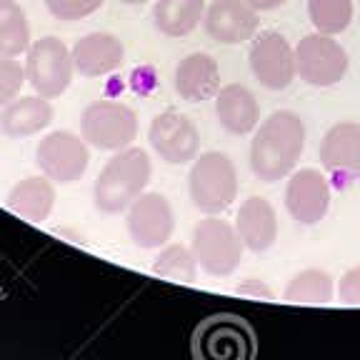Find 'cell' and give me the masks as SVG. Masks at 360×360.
<instances>
[{"mask_svg":"<svg viewBox=\"0 0 360 360\" xmlns=\"http://www.w3.org/2000/svg\"><path fill=\"white\" fill-rule=\"evenodd\" d=\"M305 123L298 112L276 110L255 128L250 170L260 183H278L295 170L305 150Z\"/></svg>","mask_w":360,"mask_h":360,"instance_id":"6da1fadb","label":"cell"},{"mask_svg":"<svg viewBox=\"0 0 360 360\" xmlns=\"http://www.w3.org/2000/svg\"><path fill=\"white\" fill-rule=\"evenodd\" d=\"M153 178V163L143 148H123L112 153L93 183V205L105 215H120L143 195Z\"/></svg>","mask_w":360,"mask_h":360,"instance_id":"7a4b0ae2","label":"cell"},{"mask_svg":"<svg viewBox=\"0 0 360 360\" xmlns=\"http://www.w3.org/2000/svg\"><path fill=\"white\" fill-rule=\"evenodd\" d=\"M238 168L228 153L205 150L191 163L188 193L202 215H223L238 198Z\"/></svg>","mask_w":360,"mask_h":360,"instance_id":"3957f363","label":"cell"},{"mask_svg":"<svg viewBox=\"0 0 360 360\" xmlns=\"http://www.w3.org/2000/svg\"><path fill=\"white\" fill-rule=\"evenodd\" d=\"M191 248L202 273L213 278H228L240 268L243 245L236 225L223 220L220 215H205L193 228Z\"/></svg>","mask_w":360,"mask_h":360,"instance_id":"277c9868","label":"cell"},{"mask_svg":"<svg viewBox=\"0 0 360 360\" xmlns=\"http://www.w3.org/2000/svg\"><path fill=\"white\" fill-rule=\"evenodd\" d=\"M80 135L96 150L118 153L138 138V112L118 101H93L80 112Z\"/></svg>","mask_w":360,"mask_h":360,"instance_id":"5b68a950","label":"cell"},{"mask_svg":"<svg viewBox=\"0 0 360 360\" xmlns=\"http://www.w3.org/2000/svg\"><path fill=\"white\" fill-rule=\"evenodd\" d=\"M75 75L73 51L56 35H43L33 40L25 53V78L33 93L48 98H60Z\"/></svg>","mask_w":360,"mask_h":360,"instance_id":"8992f818","label":"cell"},{"mask_svg":"<svg viewBox=\"0 0 360 360\" xmlns=\"http://www.w3.org/2000/svg\"><path fill=\"white\" fill-rule=\"evenodd\" d=\"M35 165L56 186H70L88 170L90 146L73 130H51L35 146Z\"/></svg>","mask_w":360,"mask_h":360,"instance_id":"52a82bcc","label":"cell"},{"mask_svg":"<svg viewBox=\"0 0 360 360\" xmlns=\"http://www.w3.org/2000/svg\"><path fill=\"white\" fill-rule=\"evenodd\" d=\"M350 65L348 51L335 35L310 33L295 45V70L300 80L313 88H333L345 78Z\"/></svg>","mask_w":360,"mask_h":360,"instance_id":"ba28073f","label":"cell"},{"mask_svg":"<svg viewBox=\"0 0 360 360\" xmlns=\"http://www.w3.org/2000/svg\"><path fill=\"white\" fill-rule=\"evenodd\" d=\"M125 228L133 245L141 250H160L175 231L173 205L163 193L146 191L125 210Z\"/></svg>","mask_w":360,"mask_h":360,"instance_id":"9c48e42d","label":"cell"},{"mask_svg":"<svg viewBox=\"0 0 360 360\" xmlns=\"http://www.w3.org/2000/svg\"><path fill=\"white\" fill-rule=\"evenodd\" d=\"M148 141L153 153L168 165H188L200 153V130L180 110L158 112L148 128Z\"/></svg>","mask_w":360,"mask_h":360,"instance_id":"30bf717a","label":"cell"},{"mask_svg":"<svg viewBox=\"0 0 360 360\" xmlns=\"http://www.w3.org/2000/svg\"><path fill=\"white\" fill-rule=\"evenodd\" d=\"M248 63L255 80L268 90H285L295 80V48L278 30L255 33L248 53Z\"/></svg>","mask_w":360,"mask_h":360,"instance_id":"8fae6325","label":"cell"},{"mask_svg":"<svg viewBox=\"0 0 360 360\" xmlns=\"http://www.w3.org/2000/svg\"><path fill=\"white\" fill-rule=\"evenodd\" d=\"M285 208L300 225H318L330 210V183L315 168L292 170L285 186Z\"/></svg>","mask_w":360,"mask_h":360,"instance_id":"7c38bea8","label":"cell"},{"mask_svg":"<svg viewBox=\"0 0 360 360\" xmlns=\"http://www.w3.org/2000/svg\"><path fill=\"white\" fill-rule=\"evenodd\" d=\"M318 158L338 186H350L360 178V123L343 120L323 135Z\"/></svg>","mask_w":360,"mask_h":360,"instance_id":"4fadbf2b","label":"cell"},{"mask_svg":"<svg viewBox=\"0 0 360 360\" xmlns=\"http://www.w3.org/2000/svg\"><path fill=\"white\" fill-rule=\"evenodd\" d=\"M260 13L248 0H213L205 8V33L220 45H240L253 40L260 28Z\"/></svg>","mask_w":360,"mask_h":360,"instance_id":"5bb4252c","label":"cell"},{"mask_svg":"<svg viewBox=\"0 0 360 360\" xmlns=\"http://www.w3.org/2000/svg\"><path fill=\"white\" fill-rule=\"evenodd\" d=\"M73 63L75 73L83 78H103L120 70L125 60V45L118 35L112 33H88L75 40Z\"/></svg>","mask_w":360,"mask_h":360,"instance_id":"9a60e30c","label":"cell"},{"mask_svg":"<svg viewBox=\"0 0 360 360\" xmlns=\"http://www.w3.org/2000/svg\"><path fill=\"white\" fill-rule=\"evenodd\" d=\"M175 93L186 103H202L220 90V65L210 53H191L175 65Z\"/></svg>","mask_w":360,"mask_h":360,"instance_id":"2e32d148","label":"cell"},{"mask_svg":"<svg viewBox=\"0 0 360 360\" xmlns=\"http://www.w3.org/2000/svg\"><path fill=\"white\" fill-rule=\"evenodd\" d=\"M236 231L250 253H265L278 240V213L268 198L250 195L236 215Z\"/></svg>","mask_w":360,"mask_h":360,"instance_id":"e0dca14e","label":"cell"},{"mask_svg":"<svg viewBox=\"0 0 360 360\" xmlns=\"http://www.w3.org/2000/svg\"><path fill=\"white\" fill-rule=\"evenodd\" d=\"M215 118L225 133L248 135L260 125V103L245 85H223L215 93Z\"/></svg>","mask_w":360,"mask_h":360,"instance_id":"ac0fdd59","label":"cell"},{"mask_svg":"<svg viewBox=\"0 0 360 360\" xmlns=\"http://www.w3.org/2000/svg\"><path fill=\"white\" fill-rule=\"evenodd\" d=\"M53 123V105L48 98L38 96H18L0 110V133L13 141L40 135Z\"/></svg>","mask_w":360,"mask_h":360,"instance_id":"d6986e66","label":"cell"},{"mask_svg":"<svg viewBox=\"0 0 360 360\" xmlns=\"http://www.w3.org/2000/svg\"><path fill=\"white\" fill-rule=\"evenodd\" d=\"M6 205L13 215L28 223H45L56 208V183L43 173L28 175L8 191Z\"/></svg>","mask_w":360,"mask_h":360,"instance_id":"ffe728a7","label":"cell"},{"mask_svg":"<svg viewBox=\"0 0 360 360\" xmlns=\"http://www.w3.org/2000/svg\"><path fill=\"white\" fill-rule=\"evenodd\" d=\"M205 18V0H153V25L165 38H186Z\"/></svg>","mask_w":360,"mask_h":360,"instance_id":"44dd1931","label":"cell"},{"mask_svg":"<svg viewBox=\"0 0 360 360\" xmlns=\"http://www.w3.org/2000/svg\"><path fill=\"white\" fill-rule=\"evenodd\" d=\"M33 45L28 15L15 0H0V56L20 58Z\"/></svg>","mask_w":360,"mask_h":360,"instance_id":"7402d4cb","label":"cell"},{"mask_svg":"<svg viewBox=\"0 0 360 360\" xmlns=\"http://www.w3.org/2000/svg\"><path fill=\"white\" fill-rule=\"evenodd\" d=\"M335 295V283L328 270L321 268H305L290 278L285 285L283 298L288 303H300V305H326Z\"/></svg>","mask_w":360,"mask_h":360,"instance_id":"603a6c76","label":"cell"},{"mask_svg":"<svg viewBox=\"0 0 360 360\" xmlns=\"http://www.w3.org/2000/svg\"><path fill=\"white\" fill-rule=\"evenodd\" d=\"M198 265L193 248L180 245V243H165L160 248V253L153 258V273L160 278L178 283H193L198 278Z\"/></svg>","mask_w":360,"mask_h":360,"instance_id":"cb8c5ba5","label":"cell"},{"mask_svg":"<svg viewBox=\"0 0 360 360\" xmlns=\"http://www.w3.org/2000/svg\"><path fill=\"white\" fill-rule=\"evenodd\" d=\"M308 15L318 33L338 35L353 22V0H308Z\"/></svg>","mask_w":360,"mask_h":360,"instance_id":"d4e9b609","label":"cell"},{"mask_svg":"<svg viewBox=\"0 0 360 360\" xmlns=\"http://www.w3.org/2000/svg\"><path fill=\"white\" fill-rule=\"evenodd\" d=\"M28 83L25 78V65L15 60V58L0 56V110L20 96L22 85Z\"/></svg>","mask_w":360,"mask_h":360,"instance_id":"484cf974","label":"cell"},{"mask_svg":"<svg viewBox=\"0 0 360 360\" xmlns=\"http://www.w3.org/2000/svg\"><path fill=\"white\" fill-rule=\"evenodd\" d=\"M105 6V0H45V8L56 20L75 22L93 15Z\"/></svg>","mask_w":360,"mask_h":360,"instance_id":"4316f807","label":"cell"},{"mask_svg":"<svg viewBox=\"0 0 360 360\" xmlns=\"http://www.w3.org/2000/svg\"><path fill=\"white\" fill-rule=\"evenodd\" d=\"M338 298L345 305H360V265L343 273V278L338 283Z\"/></svg>","mask_w":360,"mask_h":360,"instance_id":"83f0119b","label":"cell"},{"mask_svg":"<svg viewBox=\"0 0 360 360\" xmlns=\"http://www.w3.org/2000/svg\"><path fill=\"white\" fill-rule=\"evenodd\" d=\"M236 292H240V295H253V298H265V300L276 298V292L270 290L263 281H258V278H245L240 285H236Z\"/></svg>","mask_w":360,"mask_h":360,"instance_id":"f1b7e54d","label":"cell"},{"mask_svg":"<svg viewBox=\"0 0 360 360\" xmlns=\"http://www.w3.org/2000/svg\"><path fill=\"white\" fill-rule=\"evenodd\" d=\"M248 3L258 13H270V11H278L281 6H285L288 0H248Z\"/></svg>","mask_w":360,"mask_h":360,"instance_id":"f546056e","label":"cell"},{"mask_svg":"<svg viewBox=\"0 0 360 360\" xmlns=\"http://www.w3.org/2000/svg\"><path fill=\"white\" fill-rule=\"evenodd\" d=\"M123 6H143V3H150V0H120Z\"/></svg>","mask_w":360,"mask_h":360,"instance_id":"4dcf8cb0","label":"cell"}]
</instances>
